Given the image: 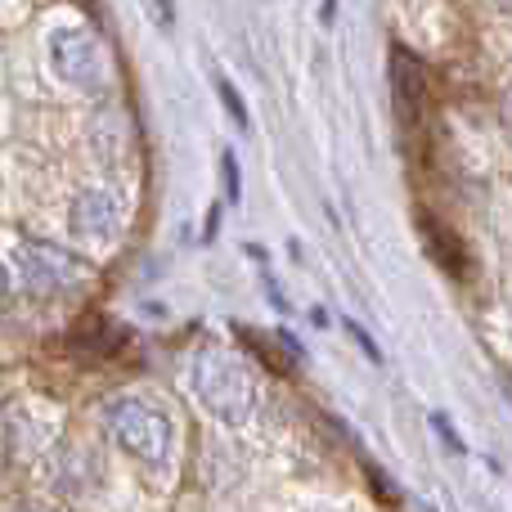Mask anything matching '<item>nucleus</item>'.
<instances>
[{
  "label": "nucleus",
  "instance_id": "1",
  "mask_svg": "<svg viewBox=\"0 0 512 512\" xmlns=\"http://www.w3.org/2000/svg\"><path fill=\"white\" fill-rule=\"evenodd\" d=\"M104 423L113 432V441L126 454H135L149 468H167L171 450H176V423L162 414L153 400L144 396H117L104 405Z\"/></svg>",
  "mask_w": 512,
  "mask_h": 512
},
{
  "label": "nucleus",
  "instance_id": "2",
  "mask_svg": "<svg viewBox=\"0 0 512 512\" xmlns=\"http://www.w3.org/2000/svg\"><path fill=\"white\" fill-rule=\"evenodd\" d=\"M194 387H198V400H203L221 423H248L252 409H256L252 369L239 360V355L221 351V346H203V351H198Z\"/></svg>",
  "mask_w": 512,
  "mask_h": 512
},
{
  "label": "nucleus",
  "instance_id": "3",
  "mask_svg": "<svg viewBox=\"0 0 512 512\" xmlns=\"http://www.w3.org/2000/svg\"><path fill=\"white\" fill-rule=\"evenodd\" d=\"M86 270L77 256H68L54 243H18L9 256V292L23 288L27 297H59L68 288H81Z\"/></svg>",
  "mask_w": 512,
  "mask_h": 512
},
{
  "label": "nucleus",
  "instance_id": "4",
  "mask_svg": "<svg viewBox=\"0 0 512 512\" xmlns=\"http://www.w3.org/2000/svg\"><path fill=\"white\" fill-rule=\"evenodd\" d=\"M50 59H54V72H59L63 81H72V86H81V90H99L104 77H108L104 50H99V41L90 32H81V27L54 32Z\"/></svg>",
  "mask_w": 512,
  "mask_h": 512
},
{
  "label": "nucleus",
  "instance_id": "5",
  "mask_svg": "<svg viewBox=\"0 0 512 512\" xmlns=\"http://www.w3.org/2000/svg\"><path fill=\"white\" fill-rule=\"evenodd\" d=\"M68 221H72V230L86 234V239H113L126 221V203H122V194L108 185L81 189L68 207Z\"/></svg>",
  "mask_w": 512,
  "mask_h": 512
},
{
  "label": "nucleus",
  "instance_id": "6",
  "mask_svg": "<svg viewBox=\"0 0 512 512\" xmlns=\"http://www.w3.org/2000/svg\"><path fill=\"white\" fill-rule=\"evenodd\" d=\"M391 86H396V99H400V108H405L409 117H414V108H418V99H423V86H427V72H423V63L414 59L409 50H391Z\"/></svg>",
  "mask_w": 512,
  "mask_h": 512
},
{
  "label": "nucleus",
  "instance_id": "7",
  "mask_svg": "<svg viewBox=\"0 0 512 512\" xmlns=\"http://www.w3.org/2000/svg\"><path fill=\"white\" fill-rule=\"evenodd\" d=\"M423 248L432 252V261L445 265L450 274H468V252L450 239V230H445L441 221H423Z\"/></svg>",
  "mask_w": 512,
  "mask_h": 512
},
{
  "label": "nucleus",
  "instance_id": "8",
  "mask_svg": "<svg viewBox=\"0 0 512 512\" xmlns=\"http://www.w3.org/2000/svg\"><path fill=\"white\" fill-rule=\"evenodd\" d=\"M77 346L81 351H95V355H113L117 346H122V337H117V328L108 324V319H90V324L77 328Z\"/></svg>",
  "mask_w": 512,
  "mask_h": 512
},
{
  "label": "nucleus",
  "instance_id": "9",
  "mask_svg": "<svg viewBox=\"0 0 512 512\" xmlns=\"http://www.w3.org/2000/svg\"><path fill=\"white\" fill-rule=\"evenodd\" d=\"M216 90H221V99H225V108H230L234 126H239V131H248V108L239 104V95H234V86H230V81H221V86H216Z\"/></svg>",
  "mask_w": 512,
  "mask_h": 512
},
{
  "label": "nucleus",
  "instance_id": "10",
  "mask_svg": "<svg viewBox=\"0 0 512 512\" xmlns=\"http://www.w3.org/2000/svg\"><path fill=\"white\" fill-rule=\"evenodd\" d=\"M225 194L239 198V162H234V153H225Z\"/></svg>",
  "mask_w": 512,
  "mask_h": 512
},
{
  "label": "nucleus",
  "instance_id": "11",
  "mask_svg": "<svg viewBox=\"0 0 512 512\" xmlns=\"http://www.w3.org/2000/svg\"><path fill=\"white\" fill-rule=\"evenodd\" d=\"M504 122H508V126H512V86H508V90H504Z\"/></svg>",
  "mask_w": 512,
  "mask_h": 512
}]
</instances>
